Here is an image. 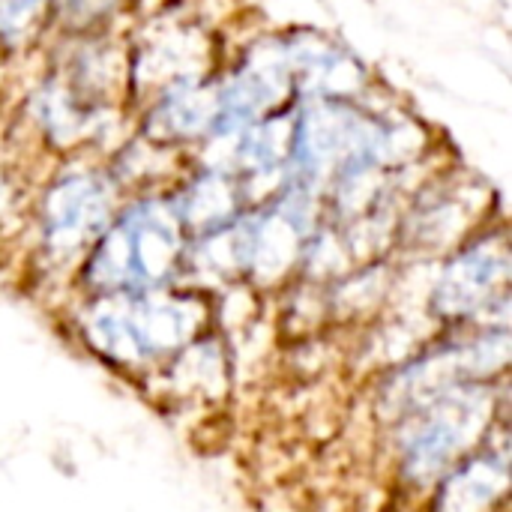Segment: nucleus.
I'll return each mask as SVG.
<instances>
[{
    "instance_id": "5",
    "label": "nucleus",
    "mask_w": 512,
    "mask_h": 512,
    "mask_svg": "<svg viewBox=\"0 0 512 512\" xmlns=\"http://www.w3.org/2000/svg\"><path fill=\"white\" fill-rule=\"evenodd\" d=\"M510 414L420 501V512H510Z\"/></svg>"
},
{
    "instance_id": "9",
    "label": "nucleus",
    "mask_w": 512,
    "mask_h": 512,
    "mask_svg": "<svg viewBox=\"0 0 512 512\" xmlns=\"http://www.w3.org/2000/svg\"><path fill=\"white\" fill-rule=\"evenodd\" d=\"M174 207H177L183 228L201 231L204 237L237 219V189L228 177L207 174L186 192L183 204H174Z\"/></svg>"
},
{
    "instance_id": "8",
    "label": "nucleus",
    "mask_w": 512,
    "mask_h": 512,
    "mask_svg": "<svg viewBox=\"0 0 512 512\" xmlns=\"http://www.w3.org/2000/svg\"><path fill=\"white\" fill-rule=\"evenodd\" d=\"M219 93L195 84H177L150 111V135L156 141H183L219 126Z\"/></svg>"
},
{
    "instance_id": "7",
    "label": "nucleus",
    "mask_w": 512,
    "mask_h": 512,
    "mask_svg": "<svg viewBox=\"0 0 512 512\" xmlns=\"http://www.w3.org/2000/svg\"><path fill=\"white\" fill-rule=\"evenodd\" d=\"M234 381V357L228 339L207 330L195 342H189L177 357H171L156 375H150L141 387L174 408H207L228 396Z\"/></svg>"
},
{
    "instance_id": "10",
    "label": "nucleus",
    "mask_w": 512,
    "mask_h": 512,
    "mask_svg": "<svg viewBox=\"0 0 512 512\" xmlns=\"http://www.w3.org/2000/svg\"><path fill=\"white\" fill-rule=\"evenodd\" d=\"M45 0H0V33L3 36H18L36 21L39 9Z\"/></svg>"
},
{
    "instance_id": "3",
    "label": "nucleus",
    "mask_w": 512,
    "mask_h": 512,
    "mask_svg": "<svg viewBox=\"0 0 512 512\" xmlns=\"http://www.w3.org/2000/svg\"><path fill=\"white\" fill-rule=\"evenodd\" d=\"M186 261V228L168 201H141L93 240L81 282L90 297L165 288Z\"/></svg>"
},
{
    "instance_id": "1",
    "label": "nucleus",
    "mask_w": 512,
    "mask_h": 512,
    "mask_svg": "<svg viewBox=\"0 0 512 512\" xmlns=\"http://www.w3.org/2000/svg\"><path fill=\"white\" fill-rule=\"evenodd\" d=\"M213 321L207 300L183 288L90 297L78 315L84 348L111 372L138 381L156 375Z\"/></svg>"
},
{
    "instance_id": "11",
    "label": "nucleus",
    "mask_w": 512,
    "mask_h": 512,
    "mask_svg": "<svg viewBox=\"0 0 512 512\" xmlns=\"http://www.w3.org/2000/svg\"><path fill=\"white\" fill-rule=\"evenodd\" d=\"M114 0H72V9L78 12V15H93V12H102V9H108Z\"/></svg>"
},
{
    "instance_id": "6",
    "label": "nucleus",
    "mask_w": 512,
    "mask_h": 512,
    "mask_svg": "<svg viewBox=\"0 0 512 512\" xmlns=\"http://www.w3.org/2000/svg\"><path fill=\"white\" fill-rule=\"evenodd\" d=\"M111 222V192L99 174H69L51 186L42 207V243L54 261L93 246Z\"/></svg>"
},
{
    "instance_id": "2",
    "label": "nucleus",
    "mask_w": 512,
    "mask_h": 512,
    "mask_svg": "<svg viewBox=\"0 0 512 512\" xmlns=\"http://www.w3.org/2000/svg\"><path fill=\"white\" fill-rule=\"evenodd\" d=\"M507 414L510 378L474 381L381 432L378 450L393 492L417 504Z\"/></svg>"
},
{
    "instance_id": "4",
    "label": "nucleus",
    "mask_w": 512,
    "mask_h": 512,
    "mask_svg": "<svg viewBox=\"0 0 512 512\" xmlns=\"http://www.w3.org/2000/svg\"><path fill=\"white\" fill-rule=\"evenodd\" d=\"M429 318L441 330L471 324H510V246L504 234H486L462 246L438 273Z\"/></svg>"
}]
</instances>
